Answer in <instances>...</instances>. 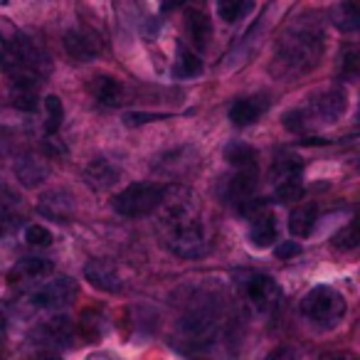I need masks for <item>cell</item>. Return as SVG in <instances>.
Segmentation results:
<instances>
[{
	"mask_svg": "<svg viewBox=\"0 0 360 360\" xmlns=\"http://www.w3.org/2000/svg\"><path fill=\"white\" fill-rule=\"evenodd\" d=\"M326 45L323 27L314 18H296L284 32L274 50V72L281 77H299L311 72L321 62Z\"/></svg>",
	"mask_w": 360,
	"mask_h": 360,
	"instance_id": "cell-1",
	"label": "cell"
},
{
	"mask_svg": "<svg viewBox=\"0 0 360 360\" xmlns=\"http://www.w3.org/2000/svg\"><path fill=\"white\" fill-rule=\"evenodd\" d=\"M160 230H163V242L173 255L193 257L202 255L207 245L205 225H202L200 215H198L195 205L191 198H173L165 205L163 217H160Z\"/></svg>",
	"mask_w": 360,
	"mask_h": 360,
	"instance_id": "cell-2",
	"label": "cell"
},
{
	"mask_svg": "<svg viewBox=\"0 0 360 360\" xmlns=\"http://www.w3.org/2000/svg\"><path fill=\"white\" fill-rule=\"evenodd\" d=\"M345 299L340 291H335L328 284H319L314 289L306 291V296L301 299L299 311L311 326L321 330H330L343 321L345 316Z\"/></svg>",
	"mask_w": 360,
	"mask_h": 360,
	"instance_id": "cell-3",
	"label": "cell"
},
{
	"mask_svg": "<svg viewBox=\"0 0 360 360\" xmlns=\"http://www.w3.org/2000/svg\"><path fill=\"white\" fill-rule=\"evenodd\" d=\"M165 188L158 183H134L126 191H121L119 195L111 200V207L119 212L121 217H143L150 215L153 210H158L165 202Z\"/></svg>",
	"mask_w": 360,
	"mask_h": 360,
	"instance_id": "cell-4",
	"label": "cell"
},
{
	"mask_svg": "<svg viewBox=\"0 0 360 360\" xmlns=\"http://www.w3.org/2000/svg\"><path fill=\"white\" fill-rule=\"evenodd\" d=\"M77 291H79V284L72 276H57L50 284L32 291L27 296V304L32 311H60L77 299Z\"/></svg>",
	"mask_w": 360,
	"mask_h": 360,
	"instance_id": "cell-5",
	"label": "cell"
},
{
	"mask_svg": "<svg viewBox=\"0 0 360 360\" xmlns=\"http://www.w3.org/2000/svg\"><path fill=\"white\" fill-rule=\"evenodd\" d=\"M217 326V309L210 301H200L193 309H188L180 319V333L191 340H205Z\"/></svg>",
	"mask_w": 360,
	"mask_h": 360,
	"instance_id": "cell-6",
	"label": "cell"
},
{
	"mask_svg": "<svg viewBox=\"0 0 360 360\" xmlns=\"http://www.w3.org/2000/svg\"><path fill=\"white\" fill-rule=\"evenodd\" d=\"M245 294L250 304L262 314H269L279 306L281 301V286L266 274H250L245 279Z\"/></svg>",
	"mask_w": 360,
	"mask_h": 360,
	"instance_id": "cell-7",
	"label": "cell"
},
{
	"mask_svg": "<svg viewBox=\"0 0 360 360\" xmlns=\"http://www.w3.org/2000/svg\"><path fill=\"white\" fill-rule=\"evenodd\" d=\"M32 343L45 348H70L75 343V326L67 316H52L32 330Z\"/></svg>",
	"mask_w": 360,
	"mask_h": 360,
	"instance_id": "cell-8",
	"label": "cell"
},
{
	"mask_svg": "<svg viewBox=\"0 0 360 360\" xmlns=\"http://www.w3.org/2000/svg\"><path fill=\"white\" fill-rule=\"evenodd\" d=\"M65 50L72 60L91 62L101 52V45H99L96 32L86 30V27H75V30L65 32Z\"/></svg>",
	"mask_w": 360,
	"mask_h": 360,
	"instance_id": "cell-9",
	"label": "cell"
},
{
	"mask_svg": "<svg viewBox=\"0 0 360 360\" xmlns=\"http://www.w3.org/2000/svg\"><path fill=\"white\" fill-rule=\"evenodd\" d=\"M37 210H40L42 217L55 222H70L72 215H75V200L67 191H47L40 195L37 200Z\"/></svg>",
	"mask_w": 360,
	"mask_h": 360,
	"instance_id": "cell-10",
	"label": "cell"
},
{
	"mask_svg": "<svg viewBox=\"0 0 360 360\" xmlns=\"http://www.w3.org/2000/svg\"><path fill=\"white\" fill-rule=\"evenodd\" d=\"M84 276L94 289L106 291V294H116L124 289V279H121L119 269L104 259H91L84 266Z\"/></svg>",
	"mask_w": 360,
	"mask_h": 360,
	"instance_id": "cell-11",
	"label": "cell"
},
{
	"mask_svg": "<svg viewBox=\"0 0 360 360\" xmlns=\"http://www.w3.org/2000/svg\"><path fill=\"white\" fill-rule=\"evenodd\" d=\"M257 183H259L257 170H237L225 183V200L235 202V205H240V207L247 205L250 200H255Z\"/></svg>",
	"mask_w": 360,
	"mask_h": 360,
	"instance_id": "cell-12",
	"label": "cell"
},
{
	"mask_svg": "<svg viewBox=\"0 0 360 360\" xmlns=\"http://www.w3.org/2000/svg\"><path fill=\"white\" fill-rule=\"evenodd\" d=\"M119 175H121V170L116 168L111 160L94 158L84 168V183L94 193H106V191H111L116 183H119Z\"/></svg>",
	"mask_w": 360,
	"mask_h": 360,
	"instance_id": "cell-13",
	"label": "cell"
},
{
	"mask_svg": "<svg viewBox=\"0 0 360 360\" xmlns=\"http://www.w3.org/2000/svg\"><path fill=\"white\" fill-rule=\"evenodd\" d=\"M52 271H55V264L50 259L25 257V259H20L8 271V279H11V284H32V281H40L45 276H50Z\"/></svg>",
	"mask_w": 360,
	"mask_h": 360,
	"instance_id": "cell-14",
	"label": "cell"
},
{
	"mask_svg": "<svg viewBox=\"0 0 360 360\" xmlns=\"http://www.w3.org/2000/svg\"><path fill=\"white\" fill-rule=\"evenodd\" d=\"M15 175L25 188H37L50 175V165L35 153H25L15 160Z\"/></svg>",
	"mask_w": 360,
	"mask_h": 360,
	"instance_id": "cell-15",
	"label": "cell"
},
{
	"mask_svg": "<svg viewBox=\"0 0 360 360\" xmlns=\"http://www.w3.org/2000/svg\"><path fill=\"white\" fill-rule=\"evenodd\" d=\"M348 109V96L340 86H333V89L323 91L319 99L314 101V116H319L321 121L330 124V121H338L340 116Z\"/></svg>",
	"mask_w": 360,
	"mask_h": 360,
	"instance_id": "cell-16",
	"label": "cell"
},
{
	"mask_svg": "<svg viewBox=\"0 0 360 360\" xmlns=\"http://www.w3.org/2000/svg\"><path fill=\"white\" fill-rule=\"evenodd\" d=\"M266 109H269V101L264 96H245L230 106V121L235 126H250L259 121Z\"/></svg>",
	"mask_w": 360,
	"mask_h": 360,
	"instance_id": "cell-17",
	"label": "cell"
},
{
	"mask_svg": "<svg viewBox=\"0 0 360 360\" xmlns=\"http://www.w3.org/2000/svg\"><path fill=\"white\" fill-rule=\"evenodd\" d=\"M89 91L101 106H119L124 104V86L119 79L109 75H96L89 84Z\"/></svg>",
	"mask_w": 360,
	"mask_h": 360,
	"instance_id": "cell-18",
	"label": "cell"
},
{
	"mask_svg": "<svg viewBox=\"0 0 360 360\" xmlns=\"http://www.w3.org/2000/svg\"><path fill=\"white\" fill-rule=\"evenodd\" d=\"M77 330L86 343H99L109 330V319L99 309H84L79 316V323H77Z\"/></svg>",
	"mask_w": 360,
	"mask_h": 360,
	"instance_id": "cell-19",
	"label": "cell"
},
{
	"mask_svg": "<svg viewBox=\"0 0 360 360\" xmlns=\"http://www.w3.org/2000/svg\"><path fill=\"white\" fill-rule=\"evenodd\" d=\"M276 237H279V225H276V220L269 215V212H259V215H255V220H252L250 225V242L255 247H259V250H264V247H271L276 242Z\"/></svg>",
	"mask_w": 360,
	"mask_h": 360,
	"instance_id": "cell-20",
	"label": "cell"
},
{
	"mask_svg": "<svg viewBox=\"0 0 360 360\" xmlns=\"http://www.w3.org/2000/svg\"><path fill=\"white\" fill-rule=\"evenodd\" d=\"M186 27H188V37H191L193 45H195L198 50H205L207 42H210V37H212L210 18H207L202 11H198V8H188Z\"/></svg>",
	"mask_w": 360,
	"mask_h": 360,
	"instance_id": "cell-21",
	"label": "cell"
},
{
	"mask_svg": "<svg viewBox=\"0 0 360 360\" xmlns=\"http://www.w3.org/2000/svg\"><path fill=\"white\" fill-rule=\"evenodd\" d=\"M225 158H227V163L237 170H257V158H259V155H257V150L252 148L250 143H245V141H232L225 148Z\"/></svg>",
	"mask_w": 360,
	"mask_h": 360,
	"instance_id": "cell-22",
	"label": "cell"
},
{
	"mask_svg": "<svg viewBox=\"0 0 360 360\" xmlns=\"http://www.w3.org/2000/svg\"><path fill=\"white\" fill-rule=\"evenodd\" d=\"M316 217H319V207H316L314 202H304V205H299L291 212L289 232L294 237H309L316 225Z\"/></svg>",
	"mask_w": 360,
	"mask_h": 360,
	"instance_id": "cell-23",
	"label": "cell"
},
{
	"mask_svg": "<svg viewBox=\"0 0 360 360\" xmlns=\"http://www.w3.org/2000/svg\"><path fill=\"white\" fill-rule=\"evenodd\" d=\"M330 20L338 30L358 32L360 30V3H338L330 13Z\"/></svg>",
	"mask_w": 360,
	"mask_h": 360,
	"instance_id": "cell-24",
	"label": "cell"
},
{
	"mask_svg": "<svg viewBox=\"0 0 360 360\" xmlns=\"http://www.w3.org/2000/svg\"><path fill=\"white\" fill-rule=\"evenodd\" d=\"M301 170H304V163H301L296 155H281V158H276L274 165H271V178H274L279 186L299 183Z\"/></svg>",
	"mask_w": 360,
	"mask_h": 360,
	"instance_id": "cell-25",
	"label": "cell"
},
{
	"mask_svg": "<svg viewBox=\"0 0 360 360\" xmlns=\"http://www.w3.org/2000/svg\"><path fill=\"white\" fill-rule=\"evenodd\" d=\"M202 72V62L195 52H191L188 47H178V57H175L173 75L178 79H193Z\"/></svg>",
	"mask_w": 360,
	"mask_h": 360,
	"instance_id": "cell-26",
	"label": "cell"
},
{
	"mask_svg": "<svg viewBox=\"0 0 360 360\" xmlns=\"http://www.w3.org/2000/svg\"><path fill=\"white\" fill-rule=\"evenodd\" d=\"M252 11H255V3H250V0H220V3H217V15H220V20H225L227 25L247 18Z\"/></svg>",
	"mask_w": 360,
	"mask_h": 360,
	"instance_id": "cell-27",
	"label": "cell"
},
{
	"mask_svg": "<svg viewBox=\"0 0 360 360\" xmlns=\"http://www.w3.org/2000/svg\"><path fill=\"white\" fill-rule=\"evenodd\" d=\"M45 109H47L45 131H47V136H55L62 126V119H65V104H62L60 96L50 94V96H45Z\"/></svg>",
	"mask_w": 360,
	"mask_h": 360,
	"instance_id": "cell-28",
	"label": "cell"
},
{
	"mask_svg": "<svg viewBox=\"0 0 360 360\" xmlns=\"http://www.w3.org/2000/svg\"><path fill=\"white\" fill-rule=\"evenodd\" d=\"M333 245L338 247V250H355V247H360V215L355 217V220H350L348 225L333 237Z\"/></svg>",
	"mask_w": 360,
	"mask_h": 360,
	"instance_id": "cell-29",
	"label": "cell"
},
{
	"mask_svg": "<svg viewBox=\"0 0 360 360\" xmlns=\"http://www.w3.org/2000/svg\"><path fill=\"white\" fill-rule=\"evenodd\" d=\"M340 77L360 79V47H345L340 55Z\"/></svg>",
	"mask_w": 360,
	"mask_h": 360,
	"instance_id": "cell-30",
	"label": "cell"
},
{
	"mask_svg": "<svg viewBox=\"0 0 360 360\" xmlns=\"http://www.w3.org/2000/svg\"><path fill=\"white\" fill-rule=\"evenodd\" d=\"M25 242L30 247H50L52 245V232L45 225H30L25 230Z\"/></svg>",
	"mask_w": 360,
	"mask_h": 360,
	"instance_id": "cell-31",
	"label": "cell"
},
{
	"mask_svg": "<svg viewBox=\"0 0 360 360\" xmlns=\"http://www.w3.org/2000/svg\"><path fill=\"white\" fill-rule=\"evenodd\" d=\"M284 126L291 131V134H304L306 126H309V119H306V111L301 109H291L284 114Z\"/></svg>",
	"mask_w": 360,
	"mask_h": 360,
	"instance_id": "cell-32",
	"label": "cell"
},
{
	"mask_svg": "<svg viewBox=\"0 0 360 360\" xmlns=\"http://www.w3.org/2000/svg\"><path fill=\"white\" fill-rule=\"evenodd\" d=\"M301 193H304V188L299 186V183H286V186H276V200L279 202H289V200H296V198H301Z\"/></svg>",
	"mask_w": 360,
	"mask_h": 360,
	"instance_id": "cell-33",
	"label": "cell"
},
{
	"mask_svg": "<svg viewBox=\"0 0 360 360\" xmlns=\"http://www.w3.org/2000/svg\"><path fill=\"white\" fill-rule=\"evenodd\" d=\"M160 119H168V116L165 114H143V111H139V114H126L124 124L126 126H139V124H150V121H160Z\"/></svg>",
	"mask_w": 360,
	"mask_h": 360,
	"instance_id": "cell-34",
	"label": "cell"
},
{
	"mask_svg": "<svg viewBox=\"0 0 360 360\" xmlns=\"http://www.w3.org/2000/svg\"><path fill=\"white\" fill-rule=\"evenodd\" d=\"M274 255L279 259H294V257L301 255V245L299 242H281V245H276Z\"/></svg>",
	"mask_w": 360,
	"mask_h": 360,
	"instance_id": "cell-35",
	"label": "cell"
},
{
	"mask_svg": "<svg viewBox=\"0 0 360 360\" xmlns=\"http://www.w3.org/2000/svg\"><path fill=\"white\" fill-rule=\"evenodd\" d=\"M45 150L47 153H52V155H65L67 153V148H65V143H62L60 139H55V136H47L45 139Z\"/></svg>",
	"mask_w": 360,
	"mask_h": 360,
	"instance_id": "cell-36",
	"label": "cell"
},
{
	"mask_svg": "<svg viewBox=\"0 0 360 360\" xmlns=\"http://www.w3.org/2000/svg\"><path fill=\"white\" fill-rule=\"evenodd\" d=\"M86 360H119L114 353H106V350H101V353H91Z\"/></svg>",
	"mask_w": 360,
	"mask_h": 360,
	"instance_id": "cell-37",
	"label": "cell"
},
{
	"mask_svg": "<svg viewBox=\"0 0 360 360\" xmlns=\"http://www.w3.org/2000/svg\"><path fill=\"white\" fill-rule=\"evenodd\" d=\"M37 360H62L60 355H40Z\"/></svg>",
	"mask_w": 360,
	"mask_h": 360,
	"instance_id": "cell-38",
	"label": "cell"
}]
</instances>
